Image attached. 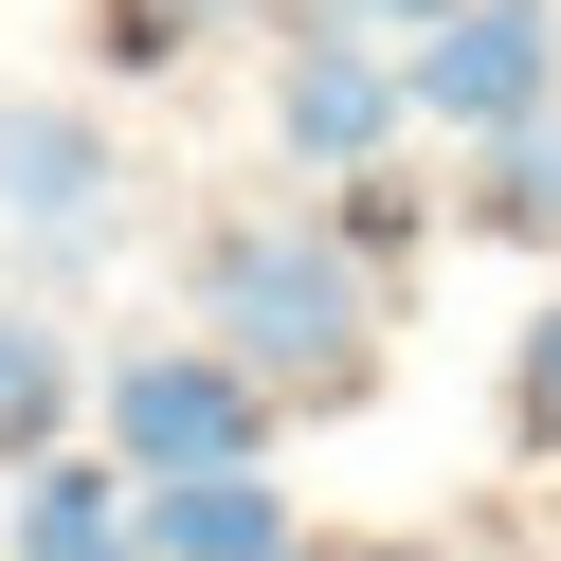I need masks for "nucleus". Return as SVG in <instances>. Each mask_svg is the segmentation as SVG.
Returning <instances> with one entry per match:
<instances>
[{
	"mask_svg": "<svg viewBox=\"0 0 561 561\" xmlns=\"http://www.w3.org/2000/svg\"><path fill=\"white\" fill-rule=\"evenodd\" d=\"M182 308H199V327H218V344H236V363H254L290 416L380 399V272L344 254V218H327V199H236V218H199Z\"/></svg>",
	"mask_w": 561,
	"mask_h": 561,
	"instance_id": "f257e3e1",
	"label": "nucleus"
},
{
	"mask_svg": "<svg viewBox=\"0 0 561 561\" xmlns=\"http://www.w3.org/2000/svg\"><path fill=\"white\" fill-rule=\"evenodd\" d=\"M91 416H110L127 471H272V435H290V399H272L218 327H146V344H110V363H91Z\"/></svg>",
	"mask_w": 561,
	"mask_h": 561,
	"instance_id": "f03ea898",
	"label": "nucleus"
},
{
	"mask_svg": "<svg viewBox=\"0 0 561 561\" xmlns=\"http://www.w3.org/2000/svg\"><path fill=\"white\" fill-rule=\"evenodd\" d=\"M254 110H272V146H290V182H363V163H399V127H416V55L380 37L363 0H327V19L272 37Z\"/></svg>",
	"mask_w": 561,
	"mask_h": 561,
	"instance_id": "7ed1b4c3",
	"label": "nucleus"
},
{
	"mask_svg": "<svg viewBox=\"0 0 561 561\" xmlns=\"http://www.w3.org/2000/svg\"><path fill=\"white\" fill-rule=\"evenodd\" d=\"M0 254H19V272L127 254V146H110V110H73V91H0Z\"/></svg>",
	"mask_w": 561,
	"mask_h": 561,
	"instance_id": "20e7f679",
	"label": "nucleus"
},
{
	"mask_svg": "<svg viewBox=\"0 0 561 561\" xmlns=\"http://www.w3.org/2000/svg\"><path fill=\"white\" fill-rule=\"evenodd\" d=\"M399 55H416V127L435 146H507V127L561 110V0H453Z\"/></svg>",
	"mask_w": 561,
	"mask_h": 561,
	"instance_id": "39448f33",
	"label": "nucleus"
},
{
	"mask_svg": "<svg viewBox=\"0 0 561 561\" xmlns=\"http://www.w3.org/2000/svg\"><path fill=\"white\" fill-rule=\"evenodd\" d=\"M0 561H146V471L127 453H37L0 489Z\"/></svg>",
	"mask_w": 561,
	"mask_h": 561,
	"instance_id": "423d86ee",
	"label": "nucleus"
},
{
	"mask_svg": "<svg viewBox=\"0 0 561 561\" xmlns=\"http://www.w3.org/2000/svg\"><path fill=\"white\" fill-rule=\"evenodd\" d=\"M327 525H290L272 471H146V561H308Z\"/></svg>",
	"mask_w": 561,
	"mask_h": 561,
	"instance_id": "0eeeda50",
	"label": "nucleus"
},
{
	"mask_svg": "<svg viewBox=\"0 0 561 561\" xmlns=\"http://www.w3.org/2000/svg\"><path fill=\"white\" fill-rule=\"evenodd\" d=\"M73 416H91V363H73V327H55L37 290H0V471L73 453Z\"/></svg>",
	"mask_w": 561,
	"mask_h": 561,
	"instance_id": "6e6552de",
	"label": "nucleus"
},
{
	"mask_svg": "<svg viewBox=\"0 0 561 561\" xmlns=\"http://www.w3.org/2000/svg\"><path fill=\"white\" fill-rule=\"evenodd\" d=\"M471 218H489V236H543V254H561V110L489 146V182H471Z\"/></svg>",
	"mask_w": 561,
	"mask_h": 561,
	"instance_id": "1a4fd4ad",
	"label": "nucleus"
},
{
	"mask_svg": "<svg viewBox=\"0 0 561 561\" xmlns=\"http://www.w3.org/2000/svg\"><path fill=\"white\" fill-rule=\"evenodd\" d=\"M199 19H254V0H91V73H182Z\"/></svg>",
	"mask_w": 561,
	"mask_h": 561,
	"instance_id": "9d476101",
	"label": "nucleus"
},
{
	"mask_svg": "<svg viewBox=\"0 0 561 561\" xmlns=\"http://www.w3.org/2000/svg\"><path fill=\"white\" fill-rule=\"evenodd\" d=\"M507 453H525V471H561V290L525 308V344H507Z\"/></svg>",
	"mask_w": 561,
	"mask_h": 561,
	"instance_id": "9b49d317",
	"label": "nucleus"
},
{
	"mask_svg": "<svg viewBox=\"0 0 561 561\" xmlns=\"http://www.w3.org/2000/svg\"><path fill=\"white\" fill-rule=\"evenodd\" d=\"M327 218H344V254H363V272H399V254H416V182H399V163L327 182Z\"/></svg>",
	"mask_w": 561,
	"mask_h": 561,
	"instance_id": "f8f14e48",
	"label": "nucleus"
},
{
	"mask_svg": "<svg viewBox=\"0 0 561 561\" xmlns=\"http://www.w3.org/2000/svg\"><path fill=\"white\" fill-rule=\"evenodd\" d=\"M308 561H435L416 525H363V543H308Z\"/></svg>",
	"mask_w": 561,
	"mask_h": 561,
	"instance_id": "ddd939ff",
	"label": "nucleus"
},
{
	"mask_svg": "<svg viewBox=\"0 0 561 561\" xmlns=\"http://www.w3.org/2000/svg\"><path fill=\"white\" fill-rule=\"evenodd\" d=\"M363 19H380V37H435V19H453V0H363Z\"/></svg>",
	"mask_w": 561,
	"mask_h": 561,
	"instance_id": "4468645a",
	"label": "nucleus"
}]
</instances>
